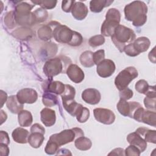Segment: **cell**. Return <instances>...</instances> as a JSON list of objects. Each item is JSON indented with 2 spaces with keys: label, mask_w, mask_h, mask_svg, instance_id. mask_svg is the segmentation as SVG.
<instances>
[{
  "label": "cell",
  "mask_w": 156,
  "mask_h": 156,
  "mask_svg": "<svg viewBox=\"0 0 156 156\" xmlns=\"http://www.w3.org/2000/svg\"><path fill=\"white\" fill-rule=\"evenodd\" d=\"M147 7L140 1H133L124 7L125 18L135 26H143L147 21Z\"/></svg>",
  "instance_id": "cell-1"
},
{
  "label": "cell",
  "mask_w": 156,
  "mask_h": 156,
  "mask_svg": "<svg viewBox=\"0 0 156 156\" xmlns=\"http://www.w3.org/2000/svg\"><path fill=\"white\" fill-rule=\"evenodd\" d=\"M53 37L57 42L73 46H79L83 41V38L79 33L57 22L55 23L53 28Z\"/></svg>",
  "instance_id": "cell-2"
},
{
  "label": "cell",
  "mask_w": 156,
  "mask_h": 156,
  "mask_svg": "<svg viewBox=\"0 0 156 156\" xmlns=\"http://www.w3.org/2000/svg\"><path fill=\"white\" fill-rule=\"evenodd\" d=\"M112 40L120 52H123L127 44L132 43L135 40V34L130 28L119 24L111 36Z\"/></svg>",
  "instance_id": "cell-3"
},
{
  "label": "cell",
  "mask_w": 156,
  "mask_h": 156,
  "mask_svg": "<svg viewBox=\"0 0 156 156\" xmlns=\"http://www.w3.org/2000/svg\"><path fill=\"white\" fill-rule=\"evenodd\" d=\"M34 5L26 2H21L18 4L14 11V16L16 23L21 26H32L37 22L34 12H31Z\"/></svg>",
  "instance_id": "cell-4"
},
{
  "label": "cell",
  "mask_w": 156,
  "mask_h": 156,
  "mask_svg": "<svg viewBox=\"0 0 156 156\" xmlns=\"http://www.w3.org/2000/svg\"><path fill=\"white\" fill-rule=\"evenodd\" d=\"M121 14L118 10L110 9L105 15V20L101 26V34L106 37L112 36L116 27L119 24Z\"/></svg>",
  "instance_id": "cell-5"
},
{
  "label": "cell",
  "mask_w": 156,
  "mask_h": 156,
  "mask_svg": "<svg viewBox=\"0 0 156 156\" xmlns=\"http://www.w3.org/2000/svg\"><path fill=\"white\" fill-rule=\"evenodd\" d=\"M83 136V132L82 129L74 127L71 129H66L58 133L52 135L49 140L56 143L59 146L71 143L76 138Z\"/></svg>",
  "instance_id": "cell-6"
},
{
  "label": "cell",
  "mask_w": 156,
  "mask_h": 156,
  "mask_svg": "<svg viewBox=\"0 0 156 156\" xmlns=\"http://www.w3.org/2000/svg\"><path fill=\"white\" fill-rule=\"evenodd\" d=\"M138 75L136 69L133 66L126 68L119 72L115 80L116 87L120 91L126 87L130 82L135 79Z\"/></svg>",
  "instance_id": "cell-7"
},
{
  "label": "cell",
  "mask_w": 156,
  "mask_h": 156,
  "mask_svg": "<svg viewBox=\"0 0 156 156\" xmlns=\"http://www.w3.org/2000/svg\"><path fill=\"white\" fill-rule=\"evenodd\" d=\"M63 63V58L55 57L49 59L43 66V72L47 77L52 78L63 72V69L65 67Z\"/></svg>",
  "instance_id": "cell-8"
},
{
  "label": "cell",
  "mask_w": 156,
  "mask_h": 156,
  "mask_svg": "<svg viewBox=\"0 0 156 156\" xmlns=\"http://www.w3.org/2000/svg\"><path fill=\"white\" fill-rule=\"evenodd\" d=\"M156 115L155 111L145 110L142 106L138 107L133 115L132 118L136 121L147 124L149 126L155 127L156 126Z\"/></svg>",
  "instance_id": "cell-9"
},
{
  "label": "cell",
  "mask_w": 156,
  "mask_h": 156,
  "mask_svg": "<svg viewBox=\"0 0 156 156\" xmlns=\"http://www.w3.org/2000/svg\"><path fill=\"white\" fill-rule=\"evenodd\" d=\"M141 105L137 102H127L126 100L120 99L117 104V109L120 114L124 116L133 117L136 110Z\"/></svg>",
  "instance_id": "cell-10"
},
{
  "label": "cell",
  "mask_w": 156,
  "mask_h": 156,
  "mask_svg": "<svg viewBox=\"0 0 156 156\" xmlns=\"http://www.w3.org/2000/svg\"><path fill=\"white\" fill-rule=\"evenodd\" d=\"M93 114L95 119L98 122L104 124H111L115 120L114 113L109 109L97 108L94 109Z\"/></svg>",
  "instance_id": "cell-11"
},
{
  "label": "cell",
  "mask_w": 156,
  "mask_h": 156,
  "mask_svg": "<svg viewBox=\"0 0 156 156\" xmlns=\"http://www.w3.org/2000/svg\"><path fill=\"white\" fill-rule=\"evenodd\" d=\"M115 71V64L112 60L104 59L97 65L96 71L103 78L111 76Z\"/></svg>",
  "instance_id": "cell-12"
},
{
  "label": "cell",
  "mask_w": 156,
  "mask_h": 156,
  "mask_svg": "<svg viewBox=\"0 0 156 156\" xmlns=\"http://www.w3.org/2000/svg\"><path fill=\"white\" fill-rule=\"evenodd\" d=\"M16 96L18 101L22 104H33L37 100L38 98L37 92L35 90L29 88L21 89Z\"/></svg>",
  "instance_id": "cell-13"
},
{
  "label": "cell",
  "mask_w": 156,
  "mask_h": 156,
  "mask_svg": "<svg viewBox=\"0 0 156 156\" xmlns=\"http://www.w3.org/2000/svg\"><path fill=\"white\" fill-rule=\"evenodd\" d=\"M69 79L74 83H79L84 79V73L81 68L75 64H71L66 71Z\"/></svg>",
  "instance_id": "cell-14"
},
{
  "label": "cell",
  "mask_w": 156,
  "mask_h": 156,
  "mask_svg": "<svg viewBox=\"0 0 156 156\" xmlns=\"http://www.w3.org/2000/svg\"><path fill=\"white\" fill-rule=\"evenodd\" d=\"M101 93L95 88L85 89L82 93V98L89 104L95 105L99 102L101 100Z\"/></svg>",
  "instance_id": "cell-15"
},
{
  "label": "cell",
  "mask_w": 156,
  "mask_h": 156,
  "mask_svg": "<svg viewBox=\"0 0 156 156\" xmlns=\"http://www.w3.org/2000/svg\"><path fill=\"white\" fill-rule=\"evenodd\" d=\"M127 140L130 144L137 147L141 152H144L147 147V142L136 132L129 134Z\"/></svg>",
  "instance_id": "cell-16"
},
{
  "label": "cell",
  "mask_w": 156,
  "mask_h": 156,
  "mask_svg": "<svg viewBox=\"0 0 156 156\" xmlns=\"http://www.w3.org/2000/svg\"><path fill=\"white\" fill-rule=\"evenodd\" d=\"M71 12L75 19L82 20L87 16L88 11L85 4L81 2H75Z\"/></svg>",
  "instance_id": "cell-17"
},
{
  "label": "cell",
  "mask_w": 156,
  "mask_h": 156,
  "mask_svg": "<svg viewBox=\"0 0 156 156\" xmlns=\"http://www.w3.org/2000/svg\"><path fill=\"white\" fill-rule=\"evenodd\" d=\"M40 116L41 122L47 127L52 126L55 122L56 116L55 111L51 108H43L40 112Z\"/></svg>",
  "instance_id": "cell-18"
},
{
  "label": "cell",
  "mask_w": 156,
  "mask_h": 156,
  "mask_svg": "<svg viewBox=\"0 0 156 156\" xmlns=\"http://www.w3.org/2000/svg\"><path fill=\"white\" fill-rule=\"evenodd\" d=\"M13 140L18 143L24 144L28 142V138L29 136V132L22 127H18L13 130L12 133Z\"/></svg>",
  "instance_id": "cell-19"
},
{
  "label": "cell",
  "mask_w": 156,
  "mask_h": 156,
  "mask_svg": "<svg viewBox=\"0 0 156 156\" xmlns=\"http://www.w3.org/2000/svg\"><path fill=\"white\" fill-rule=\"evenodd\" d=\"M145 95L146 98L144 99V104L145 107L147 109L153 110L154 111H155L156 101L155 86H151V88Z\"/></svg>",
  "instance_id": "cell-20"
},
{
  "label": "cell",
  "mask_w": 156,
  "mask_h": 156,
  "mask_svg": "<svg viewBox=\"0 0 156 156\" xmlns=\"http://www.w3.org/2000/svg\"><path fill=\"white\" fill-rule=\"evenodd\" d=\"M6 105L8 109L13 113H19L23 108V104H21L17 99L16 96H10L7 98Z\"/></svg>",
  "instance_id": "cell-21"
},
{
  "label": "cell",
  "mask_w": 156,
  "mask_h": 156,
  "mask_svg": "<svg viewBox=\"0 0 156 156\" xmlns=\"http://www.w3.org/2000/svg\"><path fill=\"white\" fill-rule=\"evenodd\" d=\"M138 133L146 142L156 143V131L150 130L144 127H140L135 131Z\"/></svg>",
  "instance_id": "cell-22"
},
{
  "label": "cell",
  "mask_w": 156,
  "mask_h": 156,
  "mask_svg": "<svg viewBox=\"0 0 156 156\" xmlns=\"http://www.w3.org/2000/svg\"><path fill=\"white\" fill-rule=\"evenodd\" d=\"M51 80H49L46 87L44 88L45 91L46 92L61 95L65 91V85L60 81L51 82Z\"/></svg>",
  "instance_id": "cell-23"
},
{
  "label": "cell",
  "mask_w": 156,
  "mask_h": 156,
  "mask_svg": "<svg viewBox=\"0 0 156 156\" xmlns=\"http://www.w3.org/2000/svg\"><path fill=\"white\" fill-rule=\"evenodd\" d=\"M133 44L136 52L140 54L148 49L150 46V40L147 37H141L134 40Z\"/></svg>",
  "instance_id": "cell-24"
},
{
  "label": "cell",
  "mask_w": 156,
  "mask_h": 156,
  "mask_svg": "<svg viewBox=\"0 0 156 156\" xmlns=\"http://www.w3.org/2000/svg\"><path fill=\"white\" fill-rule=\"evenodd\" d=\"M113 1L107 0H93L90 2V9L94 13L101 12L104 7L109 6Z\"/></svg>",
  "instance_id": "cell-25"
},
{
  "label": "cell",
  "mask_w": 156,
  "mask_h": 156,
  "mask_svg": "<svg viewBox=\"0 0 156 156\" xmlns=\"http://www.w3.org/2000/svg\"><path fill=\"white\" fill-rule=\"evenodd\" d=\"M44 25L40 27L38 30V36L42 40H48L53 36V22Z\"/></svg>",
  "instance_id": "cell-26"
},
{
  "label": "cell",
  "mask_w": 156,
  "mask_h": 156,
  "mask_svg": "<svg viewBox=\"0 0 156 156\" xmlns=\"http://www.w3.org/2000/svg\"><path fill=\"white\" fill-rule=\"evenodd\" d=\"M44 140V134L40 132H31L28 138V143L34 148L40 147Z\"/></svg>",
  "instance_id": "cell-27"
},
{
  "label": "cell",
  "mask_w": 156,
  "mask_h": 156,
  "mask_svg": "<svg viewBox=\"0 0 156 156\" xmlns=\"http://www.w3.org/2000/svg\"><path fill=\"white\" fill-rule=\"evenodd\" d=\"M18 122L21 127H28L31 125L33 118L31 113L27 110H21L18 116Z\"/></svg>",
  "instance_id": "cell-28"
},
{
  "label": "cell",
  "mask_w": 156,
  "mask_h": 156,
  "mask_svg": "<svg viewBox=\"0 0 156 156\" xmlns=\"http://www.w3.org/2000/svg\"><path fill=\"white\" fill-rule=\"evenodd\" d=\"M74 144L77 149L80 151H87L91 148L92 143L89 138L82 136L76 138Z\"/></svg>",
  "instance_id": "cell-29"
},
{
  "label": "cell",
  "mask_w": 156,
  "mask_h": 156,
  "mask_svg": "<svg viewBox=\"0 0 156 156\" xmlns=\"http://www.w3.org/2000/svg\"><path fill=\"white\" fill-rule=\"evenodd\" d=\"M80 62L82 65L85 67H91L94 63L93 61V52L86 51L82 53L80 56Z\"/></svg>",
  "instance_id": "cell-30"
},
{
  "label": "cell",
  "mask_w": 156,
  "mask_h": 156,
  "mask_svg": "<svg viewBox=\"0 0 156 156\" xmlns=\"http://www.w3.org/2000/svg\"><path fill=\"white\" fill-rule=\"evenodd\" d=\"M43 104L47 107H52L58 103L57 97L49 92H45L43 95Z\"/></svg>",
  "instance_id": "cell-31"
},
{
  "label": "cell",
  "mask_w": 156,
  "mask_h": 156,
  "mask_svg": "<svg viewBox=\"0 0 156 156\" xmlns=\"http://www.w3.org/2000/svg\"><path fill=\"white\" fill-rule=\"evenodd\" d=\"M75 94H76V90L74 88L71 86L70 85L66 84L65 87V91L61 94L62 102L74 99Z\"/></svg>",
  "instance_id": "cell-32"
},
{
  "label": "cell",
  "mask_w": 156,
  "mask_h": 156,
  "mask_svg": "<svg viewBox=\"0 0 156 156\" xmlns=\"http://www.w3.org/2000/svg\"><path fill=\"white\" fill-rule=\"evenodd\" d=\"M76 116L77 120L80 123L85 122L90 117V110L88 108L82 106L79 110Z\"/></svg>",
  "instance_id": "cell-33"
},
{
  "label": "cell",
  "mask_w": 156,
  "mask_h": 156,
  "mask_svg": "<svg viewBox=\"0 0 156 156\" xmlns=\"http://www.w3.org/2000/svg\"><path fill=\"white\" fill-rule=\"evenodd\" d=\"M32 31L30 30V29L26 27L18 29L13 32L14 36L15 37L23 40L27 39V38L30 37L32 35Z\"/></svg>",
  "instance_id": "cell-34"
},
{
  "label": "cell",
  "mask_w": 156,
  "mask_h": 156,
  "mask_svg": "<svg viewBox=\"0 0 156 156\" xmlns=\"http://www.w3.org/2000/svg\"><path fill=\"white\" fill-rule=\"evenodd\" d=\"M135 90L140 93L146 94V93L148 91L151 86L149 85L147 81L145 80L141 79L138 80L135 84Z\"/></svg>",
  "instance_id": "cell-35"
},
{
  "label": "cell",
  "mask_w": 156,
  "mask_h": 156,
  "mask_svg": "<svg viewBox=\"0 0 156 156\" xmlns=\"http://www.w3.org/2000/svg\"><path fill=\"white\" fill-rule=\"evenodd\" d=\"M105 42V38L102 35H94L89 39L88 43L91 47L95 48L103 44Z\"/></svg>",
  "instance_id": "cell-36"
},
{
  "label": "cell",
  "mask_w": 156,
  "mask_h": 156,
  "mask_svg": "<svg viewBox=\"0 0 156 156\" xmlns=\"http://www.w3.org/2000/svg\"><path fill=\"white\" fill-rule=\"evenodd\" d=\"M59 147L60 146L56 143L49 140L46 145L44 151L47 154L53 155L58 151Z\"/></svg>",
  "instance_id": "cell-37"
},
{
  "label": "cell",
  "mask_w": 156,
  "mask_h": 156,
  "mask_svg": "<svg viewBox=\"0 0 156 156\" xmlns=\"http://www.w3.org/2000/svg\"><path fill=\"white\" fill-rule=\"evenodd\" d=\"M34 4L40 5L41 7L47 9H51L55 7L57 1H31Z\"/></svg>",
  "instance_id": "cell-38"
},
{
  "label": "cell",
  "mask_w": 156,
  "mask_h": 156,
  "mask_svg": "<svg viewBox=\"0 0 156 156\" xmlns=\"http://www.w3.org/2000/svg\"><path fill=\"white\" fill-rule=\"evenodd\" d=\"M4 23L9 28H13L15 26V20L14 16V12L11 11L7 13L4 18Z\"/></svg>",
  "instance_id": "cell-39"
},
{
  "label": "cell",
  "mask_w": 156,
  "mask_h": 156,
  "mask_svg": "<svg viewBox=\"0 0 156 156\" xmlns=\"http://www.w3.org/2000/svg\"><path fill=\"white\" fill-rule=\"evenodd\" d=\"M34 13L37 22L43 21L46 20L48 17V12L44 9H38L34 12Z\"/></svg>",
  "instance_id": "cell-40"
},
{
  "label": "cell",
  "mask_w": 156,
  "mask_h": 156,
  "mask_svg": "<svg viewBox=\"0 0 156 156\" xmlns=\"http://www.w3.org/2000/svg\"><path fill=\"white\" fill-rule=\"evenodd\" d=\"M125 155L127 156H130V155H135V156H139L140 155V149L136 147L134 145L130 144L129 146L125 150Z\"/></svg>",
  "instance_id": "cell-41"
},
{
  "label": "cell",
  "mask_w": 156,
  "mask_h": 156,
  "mask_svg": "<svg viewBox=\"0 0 156 156\" xmlns=\"http://www.w3.org/2000/svg\"><path fill=\"white\" fill-rule=\"evenodd\" d=\"M105 59V52L104 50L101 49L96 51L93 53V61L94 63L98 65L101 61Z\"/></svg>",
  "instance_id": "cell-42"
},
{
  "label": "cell",
  "mask_w": 156,
  "mask_h": 156,
  "mask_svg": "<svg viewBox=\"0 0 156 156\" xmlns=\"http://www.w3.org/2000/svg\"><path fill=\"white\" fill-rule=\"evenodd\" d=\"M119 91H120L119 92L120 99H122L126 101L130 99L133 95V91L127 87L120 90Z\"/></svg>",
  "instance_id": "cell-43"
},
{
  "label": "cell",
  "mask_w": 156,
  "mask_h": 156,
  "mask_svg": "<svg viewBox=\"0 0 156 156\" xmlns=\"http://www.w3.org/2000/svg\"><path fill=\"white\" fill-rule=\"evenodd\" d=\"M124 51L126 52V54L127 55L130 57H135L139 55V54L135 50L132 43L129 44H127L124 49Z\"/></svg>",
  "instance_id": "cell-44"
},
{
  "label": "cell",
  "mask_w": 156,
  "mask_h": 156,
  "mask_svg": "<svg viewBox=\"0 0 156 156\" xmlns=\"http://www.w3.org/2000/svg\"><path fill=\"white\" fill-rule=\"evenodd\" d=\"M76 1L73 0L63 1L62 2V9L65 12H70Z\"/></svg>",
  "instance_id": "cell-45"
},
{
  "label": "cell",
  "mask_w": 156,
  "mask_h": 156,
  "mask_svg": "<svg viewBox=\"0 0 156 156\" xmlns=\"http://www.w3.org/2000/svg\"><path fill=\"white\" fill-rule=\"evenodd\" d=\"M0 143H3L8 145L10 143L9 135L6 132L1 130L0 132Z\"/></svg>",
  "instance_id": "cell-46"
},
{
  "label": "cell",
  "mask_w": 156,
  "mask_h": 156,
  "mask_svg": "<svg viewBox=\"0 0 156 156\" xmlns=\"http://www.w3.org/2000/svg\"><path fill=\"white\" fill-rule=\"evenodd\" d=\"M30 132H40L41 133H45L44 128L39 124H34L30 128Z\"/></svg>",
  "instance_id": "cell-47"
},
{
  "label": "cell",
  "mask_w": 156,
  "mask_h": 156,
  "mask_svg": "<svg viewBox=\"0 0 156 156\" xmlns=\"http://www.w3.org/2000/svg\"><path fill=\"white\" fill-rule=\"evenodd\" d=\"M0 152L1 156H6L9 155V149L7 144L0 143Z\"/></svg>",
  "instance_id": "cell-48"
},
{
  "label": "cell",
  "mask_w": 156,
  "mask_h": 156,
  "mask_svg": "<svg viewBox=\"0 0 156 156\" xmlns=\"http://www.w3.org/2000/svg\"><path fill=\"white\" fill-rule=\"evenodd\" d=\"M124 149H121V148H116L115 149H113V151H112V152L108 154L109 155H125L124 154Z\"/></svg>",
  "instance_id": "cell-49"
},
{
  "label": "cell",
  "mask_w": 156,
  "mask_h": 156,
  "mask_svg": "<svg viewBox=\"0 0 156 156\" xmlns=\"http://www.w3.org/2000/svg\"><path fill=\"white\" fill-rule=\"evenodd\" d=\"M7 95L5 92L3 91L2 90H1V107H2L4 102L7 100Z\"/></svg>",
  "instance_id": "cell-50"
},
{
  "label": "cell",
  "mask_w": 156,
  "mask_h": 156,
  "mask_svg": "<svg viewBox=\"0 0 156 156\" xmlns=\"http://www.w3.org/2000/svg\"><path fill=\"white\" fill-rule=\"evenodd\" d=\"M149 58L151 62L155 63V48L149 52Z\"/></svg>",
  "instance_id": "cell-51"
},
{
  "label": "cell",
  "mask_w": 156,
  "mask_h": 156,
  "mask_svg": "<svg viewBox=\"0 0 156 156\" xmlns=\"http://www.w3.org/2000/svg\"><path fill=\"white\" fill-rule=\"evenodd\" d=\"M7 114L2 110H1V124H2L6 119H7Z\"/></svg>",
  "instance_id": "cell-52"
}]
</instances>
